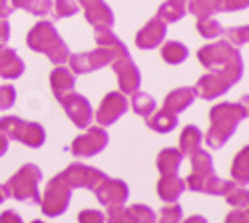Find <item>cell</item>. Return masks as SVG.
Returning a JSON list of instances; mask_svg holds the SVG:
<instances>
[{
  "label": "cell",
  "instance_id": "cell-1",
  "mask_svg": "<svg viewBox=\"0 0 249 223\" xmlns=\"http://www.w3.org/2000/svg\"><path fill=\"white\" fill-rule=\"evenodd\" d=\"M247 118V110L241 102H221L210 110V130L205 134V144L212 150L225 146L237 126Z\"/></svg>",
  "mask_w": 249,
  "mask_h": 223
},
{
  "label": "cell",
  "instance_id": "cell-2",
  "mask_svg": "<svg viewBox=\"0 0 249 223\" xmlns=\"http://www.w3.org/2000/svg\"><path fill=\"white\" fill-rule=\"evenodd\" d=\"M190 157H192V173L185 179V188H190L192 191H199V193H210V195H223L230 189L231 181L217 177L210 152L197 150Z\"/></svg>",
  "mask_w": 249,
  "mask_h": 223
},
{
  "label": "cell",
  "instance_id": "cell-3",
  "mask_svg": "<svg viewBox=\"0 0 249 223\" xmlns=\"http://www.w3.org/2000/svg\"><path fill=\"white\" fill-rule=\"evenodd\" d=\"M26 44L30 50L44 54L52 64H66L70 58V48L66 46V42L62 40V36L58 34L56 26L50 22V20H40L36 22L26 38Z\"/></svg>",
  "mask_w": 249,
  "mask_h": 223
},
{
  "label": "cell",
  "instance_id": "cell-4",
  "mask_svg": "<svg viewBox=\"0 0 249 223\" xmlns=\"http://www.w3.org/2000/svg\"><path fill=\"white\" fill-rule=\"evenodd\" d=\"M197 60L210 72H243V58L230 40L201 46L197 50Z\"/></svg>",
  "mask_w": 249,
  "mask_h": 223
},
{
  "label": "cell",
  "instance_id": "cell-5",
  "mask_svg": "<svg viewBox=\"0 0 249 223\" xmlns=\"http://www.w3.org/2000/svg\"><path fill=\"white\" fill-rule=\"evenodd\" d=\"M40 181H42V170L34 164H26L4 184L6 195L22 204H40L42 197L38 189Z\"/></svg>",
  "mask_w": 249,
  "mask_h": 223
},
{
  "label": "cell",
  "instance_id": "cell-6",
  "mask_svg": "<svg viewBox=\"0 0 249 223\" xmlns=\"http://www.w3.org/2000/svg\"><path fill=\"white\" fill-rule=\"evenodd\" d=\"M0 134H4L8 139L22 141L28 148H42L46 141V132L38 121H26L16 116L0 118Z\"/></svg>",
  "mask_w": 249,
  "mask_h": 223
},
{
  "label": "cell",
  "instance_id": "cell-7",
  "mask_svg": "<svg viewBox=\"0 0 249 223\" xmlns=\"http://www.w3.org/2000/svg\"><path fill=\"white\" fill-rule=\"evenodd\" d=\"M70 199H72V188L58 173L54 179L48 181L44 195L40 197V209H42L46 217H58L68 209Z\"/></svg>",
  "mask_w": 249,
  "mask_h": 223
},
{
  "label": "cell",
  "instance_id": "cell-8",
  "mask_svg": "<svg viewBox=\"0 0 249 223\" xmlns=\"http://www.w3.org/2000/svg\"><path fill=\"white\" fill-rule=\"evenodd\" d=\"M241 76L243 72H210L197 80L194 92L201 100H215L225 92H230V88L239 82Z\"/></svg>",
  "mask_w": 249,
  "mask_h": 223
},
{
  "label": "cell",
  "instance_id": "cell-9",
  "mask_svg": "<svg viewBox=\"0 0 249 223\" xmlns=\"http://www.w3.org/2000/svg\"><path fill=\"white\" fill-rule=\"evenodd\" d=\"M112 70L118 76V86H120V92L124 96H132L140 90L142 74H140L138 66L134 64V58L130 56V50L116 56V60L112 62Z\"/></svg>",
  "mask_w": 249,
  "mask_h": 223
},
{
  "label": "cell",
  "instance_id": "cell-10",
  "mask_svg": "<svg viewBox=\"0 0 249 223\" xmlns=\"http://www.w3.org/2000/svg\"><path fill=\"white\" fill-rule=\"evenodd\" d=\"M60 175L72 189L82 188V189H92V191L108 177L102 170L92 168V166H84V164H70Z\"/></svg>",
  "mask_w": 249,
  "mask_h": 223
},
{
  "label": "cell",
  "instance_id": "cell-11",
  "mask_svg": "<svg viewBox=\"0 0 249 223\" xmlns=\"http://www.w3.org/2000/svg\"><path fill=\"white\" fill-rule=\"evenodd\" d=\"M108 139H110V136L104 128H100V126L92 128L90 126V128H86L84 134H80L72 141L70 152L74 157H92V155H98L102 150H106Z\"/></svg>",
  "mask_w": 249,
  "mask_h": 223
},
{
  "label": "cell",
  "instance_id": "cell-12",
  "mask_svg": "<svg viewBox=\"0 0 249 223\" xmlns=\"http://www.w3.org/2000/svg\"><path fill=\"white\" fill-rule=\"evenodd\" d=\"M58 102L62 108H64L66 116L72 120V124L76 128H82V130L90 128L92 120H94V110L84 96L78 94V92H70L66 96H62Z\"/></svg>",
  "mask_w": 249,
  "mask_h": 223
},
{
  "label": "cell",
  "instance_id": "cell-13",
  "mask_svg": "<svg viewBox=\"0 0 249 223\" xmlns=\"http://www.w3.org/2000/svg\"><path fill=\"white\" fill-rule=\"evenodd\" d=\"M128 98L122 92H110L104 96V100L100 102V108L96 112V120L100 128H108L128 112Z\"/></svg>",
  "mask_w": 249,
  "mask_h": 223
},
{
  "label": "cell",
  "instance_id": "cell-14",
  "mask_svg": "<svg viewBox=\"0 0 249 223\" xmlns=\"http://www.w3.org/2000/svg\"><path fill=\"white\" fill-rule=\"evenodd\" d=\"M94 195L104 207H118V206H124L128 201L130 188L126 186V181H122V179L106 177L94 189Z\"/></svg>",
  "mask_w": 249,
  "mask_h": 223
},
{
  "label": "cell",
  "instance_id": "cell-15",
  "mask_svg": "<svg viewBox=\"0 0 249 223\" xmlns=\"http://www.w3.org/2000/svg\"><path fill=\"white\" fill-rule=\"evenodd\" d=\"M78 4L84 8V16L88 24L96 30L100 28H112L114 26V12L104 0H78Z\"/></svg>",
  "mask_w": 249,
  "mask_h": 223
},
{
  "label": "cell",
  "instance_id": "cell-16",
  "mask_svg": "<svg viewBox=\"0 0 249 223\" xmlns=\"http://www.w3.org/2000/svg\"><path fill=\"white\" fill-rule=\"evenodd\" d=\"M165 34H168V24L160 18H152L150 22L136 34V46L142 50H154L163 44Z\"/></svg>",
  "mask_w": 249,
  "mask_h": 223
},
{
  "label": "cell",
  "instance_id": "cell-17",
  "mask_svg": "<svg viewBox=\"0 0 249 223\" xmlns=\"http://www.w3.org/2000/svg\"><path fill=\"white\" fill-rule=\"evenodd\" d=\"M26 66L12 48L8 46H0V76L4 80H14L24 74Z\"/></svg>",
  "mask_w": 249,
  "mask_h": 223
},
{
  "label": "cell",
  "instance_id": "cell-18",
  "mask_svg": "<svg viewBox=\"0 0 249 223\" xmlns=\"http://www.w3.org/2000/svg\"><path fill=\"white\" fill-rule=\"evenodd\" d=\"M76 86V74L66 68V66H56L50 74V88L56 96V100H60L62 96H66L70 92H74Z\"/></svg>",
  "mask_w": 249,
  "mask_h": 223
},
{
  "label": "cell",
  "instance_id": "cell-19",
  "mask_svg": "<svg viewBox=\"0 0 249 223\" xmlns=\"http://www.w3.org/2000/svg\"><path fill=\"white\" fill-rule=\"evenodd\" d=\"M183 191H185V179H181L178 173L161 175V179L158 181V195L165 204H176Z\"/></svg>",
  "mask_w": 249,
  "mask_h": 223
},
{
  "label": "cell",
  "instance_id": "cell-20",
  "mask_svg": "<svg viewBox=\"0 0 249 223\" xmlns=\"http://www.w3.org/2000/svg\"><path fill=\"white\" fill-rule=\"evenodd\" d=\"M196 100V92L194 88H178L174 92H170L163 100V110L165 112H172V114H179V112H185Z\"/></svg>",
  "mask_w": 249,
  "mask_h": 223
},
{
  "label": "cell",
  "instance_id": "cell-21",
  "mask_svg": "<svg viewBox=\"0 0 249 223\" xmlns=\"http://www.w3.org/2000/svg\"><path fill=\"white\" fill-rule=\"evenodd\" d=\"M181 161H183V155L179 150L176 148H165L160 152L158 155V170L161 175H176L179 172V166H181Z\"/></svg>",
  "mask_w": 249,
  "mask_h": 223
},
{
  "label": "cell",
  "instance_id": "cell-22",
  "mask_svg": "<svg viewBox=\"0 0 249 223\" xmlns=\"http://www.w3.org/2000/svg\"><path fill=\"white\" fill-rule=\"evenodd\" d=\"M203 134L196 126H185L179 136V152L181 155H194L197 150H201Z\"/></svg>",
  "mask_w": 249,
  "mask_h": 223
},
{
  "label": "cell",
  "instance_id": "cell-23",
  "mask_svg": "<svg viewBox=\"0 0 249 223\" xmlns=\"http://www.w3.org/2000/svg\"><path fill=\"white\" fill-rule=\"evenodd\" d=\"M146 124L150 130L158 132V134H170L176 126H178V116L172 112H165L161 108V112H154L150 118H146Z\"/></svg>",
  "mask_w": 249,
  "mask_h": 223
},
{
  "label": "cell",
  "instance_id": "cell-24",
  "mask_svg": "<svg viewBox=\"0 0 249 223\" xmlns=\"http://www.w3.org/2000/svg\"><path fill=\"white\" fill-rule=\"evenodd\" d=\"M188 10L197 18H212L217 12H223V0H190Z\"/></svg>",
  "mask_w": 249,
  "mask_h": 223
},
{
  "label": "cell",
  "instance_id": "cell-25",
  "mask_svg": "<svg viewBox=\"0 0 249 223\" xmlns=\"http://www.w3.org/2000/svg\"><path fill=\"white\" fill-rule=\"evenodd\" d=\"M231 179L239 186L249 184V146H245L235 157L231 164Z\"/></svg>",
  "mask_w": 249,
  "mask_h": 223
},
{
  "label": "cell",
  "instance_id": "cell-26",
  "mask_svg": "<svg viewBox=\"0 0 249 223\" xmlns=\"http://www.w3.org/2000/svg\"><path fill=\"white\" fill-rule=\"evenodd\" d=\"M188 56H190V50H188V46L181 44V42L170 40V42L161 44V58L168 64H181V62L188 60Z\"/></svg>",
  "mask_w": 249,
  "mask_h": 223
},
{
  "label": "cell",
  "instance_id": "cell-27",
  "mask_svg": "<svg viewBox=\"0 0 249 223\" xmlns=\"http://www.w3.org/2000/svg\"><path fill=\"white\" fill-rule=\"evenodd\" d=\"M10 6L26 10L34 16H48L54 8V2L52 0H10Z\"/></svg>",
  "mask_w": 249,
  "mask_h": 223
},
{
  "label": "cell",
  "instance_id": "cell-28",
  "mask_svg": "<svg viewBox=\"0 0 249 223\" xmlns=\"http://www.w3.org/2000/svg\"><path fill=\"white\" fill-rule=\"evenodd\" d=\"M132 108H134V112H136L138 116L150 118V116L156 112L158 104H156V98H154V96L138 90L136 94H132Z\"/></svg>",
  "mask_w": 249,
  "mask_h": 223
},
{
  "label": "cell",
  "instance_id": "cell-29",
  "mask_svg": "<svg viewBox=\"0 0 249 223\" xmlns=\"http://www.w3.org/2000/svg\"><path fill=\"white\" fill-rule=\"evenodd\" d=\"M185 12H188V6H181V4L174 2V0H165V2L158 8L156 18L163 20L165 24H172V22H178L179 18H183Z\"/></svg>",
  "mask_w": 249,
  "mask_h": 223
},
{
  "label": "cell",
  "instance_id": "cell-30",
  "mask_svg": "<svg viewBox=\"0 0 249 223\" xmlns=\"http://www.w3.org/2000/svg\"><path fill=\"white\" fill-rule=\"evenodd\" d=\"M223 197H225L227 204H230L231 207H235V209H239V207H247V206H249V189H247L245 186L235 184V181H231L230 189L223 193Z\"/></svg>",
  "mask_w": 249,
  "mask_h": 223
},
{
  "label": "cell",
  "instance_id": "cell-31",
  "mask_svg": "<svg viewBox=\"0 0 249 223\" xmlns=\"http://www.w3.org/2000/svg\"><path fill=\"white\" fill-rule=\"evenodd\" d=\"M197 32L199 36L207 38V40H213V38H219L225 30H223V24L215 18H203V20H197Z\"/></svg>",
  "mask_w": 249,
  "mask_h": 223
},
{
  "label": "cell",
  "instance_id": "cell-32",
  "mask_svg": "<svg viewBox=\"0 0 249 223\" xmlns=\"http://www.w3.org/2000/svg\"><path fill=\"white\" fill-rule=\"evenodd\" d=\"M106 223H136V217L130 207L118 206V207H108Z\"/></svg>",
  "mask_w": 249,
  "mask_h": 223
},
{
  "label": "cell",
  "instance_id": "cell-33",
  "mask_svg": "<svg viewBox=\"0 0 249 223\" xmlns=\"http://www.w3.org/2000/svg\"><path fill=\"white\" fill-rule=\"evenodd\" d=\"M80 10V4L78 0H56L54 2V18L60 20V18H68V16H74L76 12Z\"/></svg>",
  "mask_w": 249,
  "mask_h": 223
},
{
  "label": "cell",
  "instance_id": "cell-34",
  "mask_svg": "<svg viewBox=\"0 0 249 223\" xmlns=\"http://www.w3.org/2000/svg\"><path fill=\"white\" fill-rule=\"evenodd\" d=\"M181 217H183L181 207L178 204H170V206L161 207L158 223H181Z\"/></svg>",
  "mask_w": 249,
  "mask_h": 223
},
{
  "label": "cell",
  "instance_id": "cell-35",
  "mask_svg": "<svg viewBox=\"0 0 249 223\" xmlns=\"http://www.w3.org/2000/svg\"><path fill=\"white\" fill-rule=\"evenodd\" d=\"M227 40L233 44V46H243L249 44V24L247 26H235L227 30Z\"/></svg>",
  "mask_w": 249,
  "mask_h": 223
},
{
  "label": "cell",
  "instance_id": "cell-36",
  "mask_svg": "<svg viewBox=\"0 0 249 223\" xmlns=\"http://www.w3.org/2000/svg\"><path fill=\"white\" fill-rule=\"evenodd\" d=\"M16 102V88L12 84H4L0 86V110L6 112L14 106Z\"/></svg>",
  "mask_w": 249,
  "mask_h": 223
},
{
  "label": "cell",
  "instance_id": "cell-37",
  "mask_svg": "<svg viewBox=\"0 0 249 223\" xmlns=\"http://www.w3.org/2000/svg\"><path fill=\"white\" fill-rule=\"evenodd\" d=\"M130 209H132V213H134V217H136V223H158L156 213H154L148 206L138 204V206H132Z\"/></svg>",
  "mask_w": 249,
  "mask_h": 223
},
{
  "label": "cell",
  "instance_id": "cell-38",
  "mask_svg": "<svg viewBox=\"0 0 249 223\" xmlns=\"http://www.w3.org/2000/svg\"><path fill=\"white\" fill-rule=\"evenodd\" d=\"M80 223H106V215L98 209H84L78 213Z\"/></svg>",
  "mask_w": 249,
  "mask_h": 223
},
{
  "label": "cell",
  "instance_id": "cell-39",
  "mask_svg": "<svg viewBox=\"0 0 249 223\" xmlns=\"http://www.w3.org/2000/svg\"><path fill=\"white\" fill-rule=\"evenodd\" d=\"M225 223H249V206L233 209L230 215L225 217Z\"/></svg>",
  "mask_w": 249,
  "mask_h": 223
},
{
  "label": "cell",
  "instance_id": "cell-40",
  "mask_svg": "<svg viewBox=\"0 0 249 223\" xmlns=\"http://www.w3.org/2000/svg\"><path fill=\"white\" fill-rule=\"evenodd\" d=\"M249 8V0H223V12H237Z\"/></svg>",
  "mask_w": 249,
  "mask_h": 223
},
{
  "label": "cell",
  "instance_id": "cell-41",
  "mask_svg": "<svg viewBox=\"0 0 249 223\" xmlns=\"http://www.w3.org/2000/svg\"><path fill=\"white\" fill-rule=\"evenodd\" d=\"M10 38V24H8V18H0V46H6Z\"/></svg>",
  "mask_w": 249,
  "mask_h": 223
},
{
  "label": "cell",
  "instance_id": "cell-42",
  "mask_svg": "<svg viewBox=\"0 0 249 223\" xmlns=\"http://www.w3.org/2000/svg\"><path fill=\"white\" fill-rule=\"evenodd\" d=\"M0 223H22V217L12 209H6V211L0 213Z\"/></svg>",
  "mask_w": 249,
  "mask_h": 223
},
{
  "label": "cell",
  "instance_id": "cell-43",
  "mask_svg": "<svg viewBox=\"0 0 249 223\" xmlns=\"http://www.w3.org/2000/svg\"><path fill=\"white\" fill-rule=\"evenodd\" d=\"M14 12V8L8 4V0H0V18H8Z\"/></svg>",
  "mask_w": 249,
  "mask_h": 223
},
{
  "label": "cell",
  "instance_id": "cell-44",
  "mask_svg": "<svg viewBox=\"0 0 249 223\" xmlns=\"http://www.w3.org/2000/svg\"><path fill=\"white\" fill-rule=\"evenodd\" d=\"M8 141H10V139H8L4 134H0V157H2V155L8 152Z\"/></svg>",
  "mask_w": 249,
  "mask_h": 223
},
{
  "label": "cell",
  "instance_id": "cell-45",
  "mask_svg": "<svg viewBox=\"0 0 249 223\" xmlns=\"http://www.w3.org/2000/svg\"><path fill=\"white\" fill-rule=\"evenodd\" d=\"M185 223H207V219L203 215H192V217L185 219Z\"/></svg>",
  "mask_w": 249,
  "mask_h": 223
},
{
  "label": "cell",
  "instance_id": "cell-46",
  "mask_svg": "<svg viewBox=\"0 0 249 223\" xmlns=\"http://www.w3.org/2000/svg\"><path fill=\"white\" fill-rule=\"evenodd\" d=\"M6 188H4V184H0V206H2L4 204V201H6Z\"/></svg>",
  "mask_w": 249,
  "mask_h": 223
},
{
  "label": "cell",
  "instance_id": "cell-47",
  "mask_svg": "<svg viewBox=\"0 0 249 223\" xmlns=\"http://www.w3.org/2000/svg\"><path fill=\"white\" fill-rule=\"evenodd\" d=\"M239 102L245 106V110H247V116H249V94H245V96H241V100Z\"/></svg>",
  "mask_w": 249,
  "mask_h": 223
},
{
  "label": "cell",
  "instance_id": "cell-48",
  "mask_svg": "<svg viewBox=\"0 0 249 223\" xmlns=\"http://www.w3.org/2000/svg\"><path fill=\"white\" fill-rule=\"evenodd\" d=\"M174 2H178V4H181V6H188L190 0H174Z\"/></svg>",
  "mask_w": 249,
  "mask_h": 223
},
{
  "label": "cell",
  "instance_id": "cell-49",
  "mask_svg": "<svg viewBox=\"0 0 249 223\" xmlns=\"http://www.w3.org/2000/svg\"><path fill=\"white\" fill-rule=\"evenodd\" d=\"M32 223H44V221H40V219H34V221H32Z\"/></svg>",
  "mask_w": 249,
  "mask_h": 223
}]
</instances>
